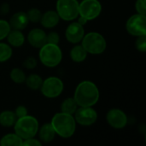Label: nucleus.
Instances as JSON below:
<instances>
[{"label":"nucleus","mask_w":146,"mask_h":146,"mask_svg":"<svg viewBox=\"0 0 146 146\" xmlns=\"http://www.w3.org/2000/svg\"><path fill=\"white\" fill-rule=\"evenodd\" d=\"M100 97L99 90L92 81H82L78 85L74 92V100L80 107H92Z\"/></svg>","instance_id":"obj_1"},{"label":"nucleus","mask_w":146,"mask_h":146,"mask_svg":"<svg viewBox=\"0 0 146 146\" xmlns=\"http://www.w3.org/2000/svg\"><path fill=\"white\" fill-rule=\"evenodd\" d=\"M55 133L62 138L71 137L76 128V121L72 115L66 113H57L56 114L50 122Z\"/></svg>","instance_id":"obj_2"},{"label":"nucleus","mask_w":146,"mask_h":146,"mask_svg":"<svg viewBox=\"0 0 146 146\" xmlns=\"http://www.w3.org/2000/svg\"><path fill=\"white\" fill-rule=\"evenodd\" d=\"M15 133L22 139L33 138L38 131V121L31 115H25L17 118L14 124Z\"/></svg>","instance_id":"obj_3"},{"label":"nucleus","mask_w":146,"mask_h":146,"mask_svg":"<svg viewBox=\"0 0 146 146\" xmlns=\"http://www.w3.org/2000/svg\"><path fill=\"white\" fill-rule=\"evenodd\" d=\"M62 54L57 44L46 43L40 48L39 59L41 62L49 68L57 66L62 61Z\"/></svg>","instance_id":"obj_4"},{"label":"nucleus","mask_w":146,"mask_h":146,"mask_svg":"<svg viewBox=\"0 0 146 146\" xmlns=\"http://www.w3.org/2000/svg\"><path fill=\"white\" fill-rule=\"evenodd\" d=\"M81 41V45L86 52L94 55L103 53L107 46L105 38L98 33H89L83 37Z\"/></svg>","instance_id":"obj_5"},{"label":"nucleus","mask_w":146,"mask_h":146,"mask_svg":"<svg viewBox=\"0 0 146 146\" xmlns=\"http://www.w3.org/2000/svg\"><path fill=\"white\" fill-rule=\"evenodd\" d=\"M79 3L77 0H57L56 13L64 21H72L79 15Z\"/></svg>","instance_id":"obj_6"},{"label":"nucleus","mask_w":146,"mask_h":146,"mask_svg":"<svg viewBox=\"0 0 146 146\" xmlns=\"http://www.w3.org/2000/svg\"><path fill=\"white\" fill-rule=\"evenodd\" d=\"M102 5L98 0H83L79 3V15L87 21L94 20L99 16Z\"/></svg>","instance_id":"obj_7"},{"label":"nucleus","mask_w":146,"mask_h":146,"mask_svg":"<svg viewBox=\"0 0 146 146\" xmlns=\"http://www.w3.org/2000/svg\"><path fill=\"white\" fill-rule=\"evenodd\" d=\"M42 94L49 98L58 97L63 91V83L57 77H49L41 85Z\"/></svg>","instance_id":"obj_8"},{"label":"nucleus","mask_w":146,"mask_h":146,"mask_svg":"<svg viewBox=\"0 0 146 146\" xmlns=\"http://www.w3.org/2000/svg\"><path fill=\"white\" fill-rule=\"evenodd\" d=\"M126 27L127 32L133 36L146 35V17L145 15L136 14L132 15L127 21Z\"/></svg>","instance_id":"obj_9"},{"label":"nucleus","mask_w":146,"mask_h":146,"mask_svg":"<svg viewBox=\"0 0 146 146\" xmlns=\"http://www.w3.org/2000/svg\"><path fill=\"white\" fill-rule=\"evenodd\" d=\"M98 114L92 107H80L74 112L75 121L81 126H91L96 122Z\"/></svg>","instance_id":"obj_10"},{"label":"nucleus","mask_w":146,"mask_h":146,"mask_svg":"<svg viewBox=\"0 0 146 146\" xmlns=\"http://www.w3.org/2000/svg\"><path fill=\"white\" fill-rule=\"evenodd\" d=\"M106 118L108 123L112 127L116 129H121L125 127L127 123V117L126 114L119 109L110 110L108 112Z\"/></svg>","instance_id":"obj_11"},{"label":"nucleus","mask_w":146,"mask_h":146,"mask_svg":"<svg viewBox=\"0 0 146 146\" xmlns=\"http://www.w3.org/2000/svg\"><path fill=\"white\" fill-rule=\"evenodd\" d=\"M84 34L85 31L83 26L80 25L78 21L69 24L65 33L66 38L68 39V42L72 44H77L80 42L84 37Z\"/></svg>","instance_id":"obj_12"},{"label":"nucleus","mask_w":146,"mask_h":146,"mask_svg":"<svg viewBox=\"0 0 146 146\" xmlns=\"http://www.w3.org/2000/svg\"><path fill=\"white\" fill-rule=\"evenodd\" d=\"M27 40L30 44L36 48H41L47 43L46 33L44 30L39 28H34L30 31L27 36Z\"/></svg>","instance_id":"obj_13"},{"label":"nucleus","mask_w":146,"mask_h":146,"mask_svg":"<svg viewBox=\"0 0 146 146\" xmlns=\"http://www.w3.org/2000/svg\"><path fill=\"white\" fill-rule=\"evenodd\" d=\"M29 22L27 13L25 12H18L13 15V16L9 20V26L15 30L24 29Z\"/></svg>","instance_id":"obj_14"},{"label":"nucleus","mask_w":146,"mask_h":146,"mask_svg":"<svg viewBox=\"0 0 146 146\" xmlns=\"http://www.w3.org/2000/svg\"><path fill=\"white\" fill-rule=\"evenodd\" d=\"M59 19H60V17L56 11L50 10V11L45 12L44 15H42L41 19H40V22L44 27L52 28L58 24Z\"/></svg>","instance_id":"obj_15"},{"label":"nucleus","mask_w":146,"mask_h":146,"mask_svg":"<svg viewBox=\"0 0 146 146\" xmlns=\"http://www.w3.org/2000/svg\"><path fill=\"white\" fill-rule=\"evenodd\" d=\"M56 133L50 123H46L43 125L39 130V139L44 143H49L52 141L55 138Z\"/></svg>","instance_id":"obj_16"},{"label":"nucleus","mask_w":146,"mask_h":146,"mask_svg":"<svg viewBox=\"0 0 146 146\" xmlns=\"http://www.w3.org/2000/svg\"><path fill=\"white\" fill-rule=\"evenodd\" d=\"M8 41L9 43L15 46V47H19L21 46L24 44L25 41V38L23 33L20 31V30H10V32L9 33L8 36H7Z\"/></svg>","instance_id":"obj_17"},{"label":"nucleus","mask_w":146,"mask_h":146,"mask_svg":"<svg viewBox=\"0 0 146 146\" xmlns=\"http://www.w3.org/2000/svg\"><path fill=\"white\" fill-rule=\"evenodd\" d=\"M23 139L20 138L16 133H9L3 136L0 140L1 146H21L22 145Z\"/></svg>","instance_id":"obj_18"},{"label":"nucleus","mask_w":146,"mask_h":146,"mask_svg":"<svg viewBox=\"0 0 146 146\" xmlns=\"http://www.w3.org/2000/svg\"><path fill=\"white\" fill-rule=\"evenodd\" d=\"M17 120L15 112L12 111H3L0 114V125L5 127H9L14 126Z\"/></svg>","instance_id":"obj_19"},{"label":"nucleus","mask_w":146,"mask_h":146,"mask_svg":"<svg viewBox=\"0 0 146 146\" xmlns=\"http://www.w3.org/2000/svg\"><path fill=\"white\" fill-rule=\"evenodd\" d=\"M86 56L87 52L82 45H76L70 51V57L75 62H83L86 58Z\"/></svg>","instance_id":"obj_20"},{"label":"nucleus","mask_w":146,"mask_h":146,"mask_svg":"<svg viewBox=\"0 0 146 146\" xmlns=\"http://www.w3.org/2000/svg\"><path fill=\"white\" fill-rule=\"evenodd\" d=\"M77 109H78V104L74 100V98H68L65 99L61 104V111L62 113L74 115Z\"/></svg>","instance_id":"obj_21"},{"label":"nucleus","mask_w":146,"mask_h":146,"mask_svg":"<svg viewBox=\"0 0 146 146\" xmlns=\"http://www.w3.org/2000/svg\"><path fill=\"white\" fill-rule=\"evenodd\" d=\"M26 84L27 86L32 90H38L41 87L43 83V80L38 74H31L27 78L26 77Z\"/></svg>","instance_id":"obj_22"},{"label":"nucleus","mask_w":146,"mask_h":146,"mask_svg":"<svg viewBox=\"0 0 146 146\" xmlns=\"http://www.w3.org/2000/svg\"><path fill=\"white\" fill-rule=\"evenodd\" d=\"M12 56L11 47L4 43H0V62L9 60Z\"/></svg>","instance_id":"obj_23"},{"label":"nucleus","mask_w":146,"mask_h":146,"mask_svg":"<svg viewBox=\"0 0 146 146\" xmlns=\"http://www.w3.org/2000/svg\"><path fill=\"white\" fill-rule=\"evenodd\" d=\"M10 78L15 83L17 84H21L26 80V75L20 68H13L10 72Z\"/></svg>","instance_id":"obj_24"},{"label":"nucleus","mask_w":146,"mask_h":146,"mask_svg":"<svg viewBox=\"0 0 146 146\" xmlns=\"http://www.w3.org/2000/svg\"><path fill=\"white\" fill-rule=\"evenodd\" d=\"M27 18L30 21L38 22V21H40L42 14H41L39 9H36V8H33L27 12Z\"/></svg>","instance_id":"obj_25"},{"label":"nucleus","mask_w":146,"mask_h":146,"mask_svg":"<svg viewBox=\"0 0 146 146\" xmlns=\"http://www.w3.org/2000/svg\"><path fill=\"white\" fill-rule=\"evenodd\" d=\"M10 30L11 27L9 26V23L4 20H0V40L5 38Z\"/></svg>","instance_id":"obj_26"},{"label":"nucleus","mask_w":146,"mask_h":146,"mask_svg":"<svg viewBox=\"0 0 146 146\" xmlns=\"http://www.w3.org/2000/svg\"><path fill=\"white\" fill-rule=\"evenodd\" d=\"M136 48L139 51L145 52L146 51V35L139 36L136 40Z\"/></svg>","instance_id":"obj_27"},{"label":"nucleus","mask_w":146,"mask_h":146,"mask_svg":"<svg viewBox=\"0 0 146 146\" xmlns=\"http://www.w3.org/2000/svg\"><path fill=\"white\" fill-rule=\"evenodd\" d=\"M46 40H47V43L57 44L60 41V37L58 33L55 32H51L49 34H46Z\"/></svg>","instance_id":"obj_28"},{"label":"nucleus","mask_w":146,"mask_h":146,"mask_svg":"<svg viewBox=\"0 0 146 146\" xmlns=\"http://www.w3.org/2000/svg\"><path fill=\"white\" fill-rule=\"evenodd\" d=\"M137 12L141 15L146 14V0H137L135 4Z\"/></svg>","instance_id":"obj_29"},{"label":"nucleus","mask_w":146,"mask_h":146,"mask_svg":"<svg viewBox=\"0 0 146 146\" xmlns=\"http://www.w3.org/2000/svg\"><path fill=\"white\" fill-rule=\"evenodd\" d=\"M36 65H37V61H36L35 58H33L32 56L27 58L23 62V66L27 69H33V68H34L36 67Z\"/></svg>","instance_id":"obj_30"},{"label":"nucleus","mask_w":146,"mask_h":146,"mask_svg":"<svg viewBox=\"0 0 146 146\" xmlns=\"http://www.w3.org/2000/svg\"><path fill=\"white\" fill-rule=\"evenodd\" d=\"M15 114L16 115L17 118H20V117H22V116H25L27 115V110L25 106L23 105H20L16 108L15 111Z\"/></svg>","instance_id":"obj_31"},{"label":"nucleus","mask_w":146,"mask_h":146,"mask_svg":"<svg viewBox=\"0 0 146 146\" xmlns=\"http://www.w3.org/2000/svg\"><path fill=\"white\" fill-rule=\"evenodd\" d=\"M42 145L41 142H39L38 140L33 139V138H30V139H27L24 141H22V145L27 146H40Z\"/></svg>","instance_id":"obj_32"},{"label":"nucleus","mask_w":146,"mask_h":146,"mask_svg":"<svg viewBox=\"0 0 146 146\" xmlns=\"http://www.w3.org/2000/svg\"><path fill=\"white\" fill-rule=\"evenodd\" d=\"M88 21L86 20V19H85L84 17H82V16H80V18H79V20H78V22L80 24V25H86V22H87Z\"/></svg>","instance_id":"obj_33"}]
</instances>
